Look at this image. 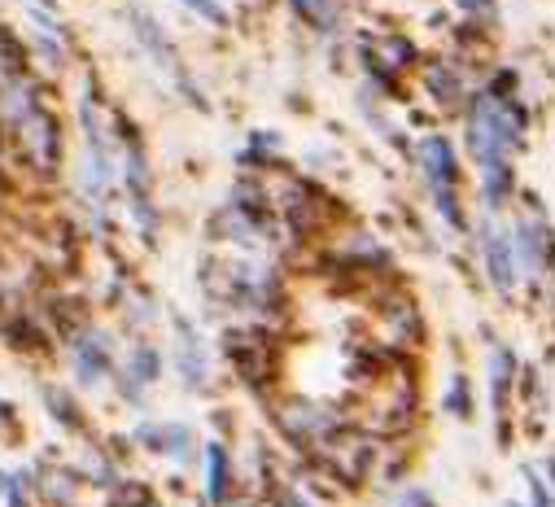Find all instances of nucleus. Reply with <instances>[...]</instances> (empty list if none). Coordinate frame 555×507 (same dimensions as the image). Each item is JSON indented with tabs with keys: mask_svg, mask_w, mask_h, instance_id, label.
Wrapping results in <instances>:
<instances>
[{
	"mask_svg": "<svg viewBox=\"0 0 555 507\" xmlns=\"http://www.w3.org/2000/svg\"><path fill=\"white\" fill-rule=\"evenodd\" d=\"M477 245H481V263H486L490 285L507 294L516 285V240H512V232H503L494 219H486L481 232H477Z\"/></svg>",
	"mask_w": 555,
	"mask_h": 507,
	"instance_id": "nucleus-6",
	"label": "nucleus"
},
{
	"mask_svg": "<svg viewBox=\"0 0 555 507\" xmlns=\"http://www.w3.org/2000/svg\"><path fill=\"white\" fill-rule=\"evenodd\" d=\"M70 359H75V376L83 380V386H101V380L114 372V346L105 333L96 328H83L70 346Z\"/></svg>",
	"mask_w": 555,
	"mask_h": 507,
	"instance_id": "nucleus-9",
	"label": "nucleus"
},
{
	"mask_svg": "<svg viewBox=\"0 0 555 507\" xmlns=\"http://www.w3.org/2000/svg\"><path fill=\"white\" fill-rule=\"evenodd\" d=\"M176 328H180V346H176V367H180V376H184V386H189V390H206V380H210V367H206V346L197 341L193 324L176 320Z\"/></svg>",
	"mask_w": 555,
	"mask_h": 507,
	"instance_id": "nucleus-13",
	"label": "nucleus"
},
{
	"mask_svg": "<svg viewBox=\"0 0 555 507\" xmlns=\"http://www.w3.org/2000/svg\"><path fill=\"white\" fill-rule=\"evenodd\" d=\"M36 5H44V0H36Z\"/></svg>",
	"mask_w": 555,
	"mask_h": 507,
	"instance_id": "nucleus-30",
	"label": "nucleus"
},
{
	"mask_svg": "<svg viewBox=\"0 0 555 507\" xmlns=\"http://www.w3.org/2000/svg\"><path fill=\"white\" fill-rule=\"evenodd\" d=\"M415 162L425 171V184L438 202V214L451 223V227H464V210H460V158H455V145L447 136H425L415 145Z\"/></svg>",
	"mask_w": 555,
	"mask_h": 507,
	"instance_id": "nucleus-3",
	"label": "nucleus"
},
{
	"mask_svg": "<svg viewBox=\"0 0 555 507\" xmlns=\"http://www.w3.org/2000/svg\"><path fill=\"white\" fill-rule=\"evenodd\" d=\"M507 507H520V503H507Z\"/></svg>",
	"mask_w": 555,
	"mask_h": 507,
	"instance_id": "nucleus-29",
	"label": "nucleus"
},
{
	"mask_svg": "<svg viewBox=\"0 0 555 507\" xmlns=\"http://www.w3.org/2000/svg\"><path fill=\"white\" fill-rule=\"evenodd\" d=\"M44 403L53 407V416H57L66 429H83V420H79V407H75V399H70V394H62L57 386H49V390H44Z\"/></svg>",
	"mask_w": 555,
	"mask_h": 507,
	"instance_id": "nucleus-20",
	"label": "nucleus"
},
{
	"mask_svg": "<svg viewBox=\"0 0 555 507\" xmlns=\"http://www.w3.org/2000/svg\"><path fill=\"white\" fill-rule=\"evenodd\" d=\"M271 154H281V136H271V132H254V141H249V150L241 154V162H245V167H267V162H271Z\"/></svg>",
	"mask_w": 555,
	"mask_h": 507,
	"instance_id": "nucleus-19",
	"label": "nucleus"
},
{
	"mask_svg": "<svg viewBox=\"0 0 555 507\" xmlns=\"http://www.w3.org/2000/svg\"><path fill=\"white\" fill-rule=\"evenodd\" d=\"M512 380H516V359L499 346L494 354H490V403H494V416H499V425L507 420V399H512Z\"/></svg>",
	"mask_w": 555,
	"mask_h": 507,
	"instance_id": "nucleus-14",
	"label": "nucleus"
},
{
	"mask_svg": "<svg viewBox=\"0 0 555 507\" xmlns=\"http://www.w3.org/2000/svg\"><path fill=\"white\" fill-rule=\"evenodd\" d=\"M206 498L210 503H228L232 498V459L219 442L206 446Z\"/></svg>",
	"mask_w": 555,
	"mask_h": 507,
	"instance_id": "nucleus-15",
	"label": "nucleus"
},
{
	"mask_svg": "<svg viewBox=\"0 0 555 507\" xmlns=\"http://www.w3.org/2000/svg\"><path fill=\"white\" fill-rule=\"evenodd\" d=\"M447 412L455 420H468L473 416V390H468V376H451V386H447Z\"/></svg>",
	"mask_w": 555,
	"mask_h": 507,
	"instance_id": "nucleus-18",
	"label": "nucleus"
},
{
	"mask_svg": "<svg viewBox=\"0 0 555 507\" xmlns=\"http://www.w3.org/2000/svg\"><path fill=\"white\" fill-rule=\"evenodd\" d=\"M398 507H434V498H429V490H421V485H411L406 494H402V503Z\"/></svg>",
	"mask_w": 555,
	"mask_h": 507,
	"instance_id": "nucleus-24",
	"label": "nucleus"
},
{
	"mask_svg": "<svg viewBox=\"0 0 555 507\" xmlns=\"http://www.w3.org/2000/svg\"><path fill=\"white\" fill-rule=\"evenodd\" d=\"M18 79H27V53H23V44L14 40V31L0 27V92L14 88Z\"/></svg>",
	"mask_w": 555,
	"mask_h": 507,
	"instance_id": "nucleus-16",
	"label": "nucleus"
},
{
	"mask_svg": "<svg viewBox=\"0 0 555 507\" xmlns=\"http://www.w3.org/2000/svg\"><path fill=\"white\" fill-rule=\"evenodd\" d=\"M158 372H163V354H158L154 346H131V354H127V363H122V372H118L122 399H127V403H141L145 390L158 380Z\"/></svg>",
	"mask_w": 555,
	"mask_h": 507,
	"instance_id": "nucleus-11",
	"label": "nucleus"
},
{
	"mask_svg": "<svg viewBox=\"0 0 555 507\" xmlns=\"http://www.w3.org/2000/svg\"><path fill=\"white\" fill-rule=\"evenodd\" d=\"M135 507H158V503H154V498H145V503H135Z\"/></svg>",
	"mask_w": 555,
	"mask_h": 507,
	"instance_id": "nucleus-28",
	"label": "nucleus"
},
{
	"mask_svg": "<svg viewBox=\"0 0 555 507\" xmlns=\"http://www.w3.org/2000/svg\"><path fill=\"white\" fill-rule=\"evenodd\" d=\"M525 481H529V498H533V507H555V490H551V481H546L542 472L525 468Z\"/></svg>",
	"mask_w": 555,
	"mask_h": 507,
	"instance_id": "nucleus-21",
	"label": "nucleus"
},
{
	"mask_svg": "<svg viewBox=\"0 0 555 507\" xmlns=\"http://www.w3.org/2000/svg\"><path fill=\"white\" fill-rule=\"evenodd\" d=\"M525 127H529V114L520 96L477 92L468 101V154L477 158V167L512 162V154L525 141Z\"/></svg>",
	"mask_w": 555,
	"mask_h": 507,
	"instance_id": "nucleus-1",
	"label": "nucleus"
},
{
	"mask_svg": "<svg viewBox=\"0 0 555 507\" xmlns=\"http://www.w3.org/2000/svg\"><path fill=\"white\" fill-rule=\"evenodd\" d=\"M546 481H551V490H555V455L546 459Z\"/></svg>",
	"mask_w": 555,
	"mask_h": 507,
	"instance_id": "nucleus-27",
	"label": "nucleus"
},
{
	"mask_svg": "<svg viewBox=\"0 0 555 507\" xmlns=\"http://www.w3.org/2000/svg\"><path fill=\"white\" fill-rule=\"evenodd\" d=\"M289 10L311 27V31H337V5L333 0H289Z\"/></svg>",
	"mask_w": 555,
	"mask_h": 507,
	"instance_id": "nucleus-17",
	"label": "nucleus"
},
{
	"mask_svg": "<svg viewBox=\"0 0 555 507\" xmlns=\"http://www.w3.org/2000/svg\"><path fill=\"white\" fill-rule=\"evenodd\" d=\"M468 18H494V0H455Z\"/></svg>",
	"mask_w": 555,
	"mask_h": 507,
	"instance_id": "nucleus-23",
	"label": "nucleus"
},
{
	"mask_svg": "<svg viewBox=\"0 0 555 507\" xmlns=\"http://www.w3.org/2000/svg\"><path fill=\"white\" fill-rule=\"evenodd\" d=\"M135 442H141L145 451H154V455H171L180 464H189L193 451H197L193 429L180 425V420H145V425H135Z\"/></svg>",
	"mask_w": 555,
	"mask_h": 507,
	"instance_id": "nucleus-10",
	"label": "nucleus"
},
{
	"mask_svg": "<svg viewBox=\"0 0 555 507\" xmlns=\"http://www.w3.org/2000/svg\"><path fill=\"white\" fill-rule=\"evenodd\" d=\"M10 429H14V407H10L5 399H0V438H5Z\"/></svg>",
	"mask_w": 555,
	"mask_h": 507,
	"instance_id": "nucleus-26",
	"label": "nucleus"
},
{
	"mask_svg": "<svg viewBox=\"0 0 555 507\" xmlns=\"http://www.w3.org/2000/svg\"><path fill=\"white\" fill-rule=\"evenodd\" d=\"M512 240H516V259L529 272H551L555 268V232H551V223L542 214H525L512 227Z\"/></svg>",
	"mask_w": 555,
	"mask_h": 507,
	"instance_id": "nucleus-7",
	"label": "nucleus"
},
{
	"mask_svg": "<svg viewBox=\"0 0 555 507\" xmlns=\"http://www.w3.org/2000/svg\"><path fill=\"white\" fill-rule=\"evenodd\" d=\"M421 79H425V92H429V101L438 109H460L468 101V83H464L455 62H429Z\"/></svg>",
	"mask_w": 555,
	"mask_h": 507,
	"instance_id": "nucleus-12",
	"label": "nucleus"
},
{
	"mask_svg": "<svg viewBox=\"0 0 555 507\" xmlns=\"http://www.w3.org/2000/svg\"><path fill=\"white\" fill-rule=\"evenodd\" d=\"M228 359L236 367V376L245 380L249 390H262L267 380L275 376V341L267 328H241V333H228Z\"/></svg>",
	"mask_w": 555,
	"mask_h": 507,
	"instance_id": "nucleus-5",
	"label": "nucleus"
},
{
	"mask_svg": "<svg viewBox=\"0 0 555 507\" xmlns=\"http://www.w3.org/2000/svg\"><path fill=\"white\" fill-rule=\"evenodd\" d=\"M421 407V394H415V380L402 363H380L363 386H359V403H354V420L363 433H402Z\"/></svg>",
	"mask_w": 555,
	"mask_h": 507,
	"instance_id": "nucleus-2",
	"label": "nucleus"
},
{
	"mask_svg": "<svg viewBox=\"0 0 555 507\" xmlns=\"http://www.w3.org/2000/svg\"><path fill=\"white\" fill-rule=\"evenodd\" d=\"M275 420H281L285 438H289L294 446H302V451H315V446H324L337 429H346V420H341L333 407L315 403V399H285L281 407H275Z\"/></svg>",
	"mask_w": 555,
	"mask_h": 507,
	"instance_id": "nucleus-4",
	"label": "nucleus"
},
{
	"mask_svg": "<svg viewBox=\"0 0 555 507\" xmlns=\"http://www.w3.org/2000/svg\"><path fill=\"white\" fill-rule=\"evenodd\" d=\"M180 5H189L193 14H202V18L215 23V27H228V10L219 5V0H180Z\"/></svg>",
	"mask_w": 555,
	"mask_h": 507,
	"instance_id": "nucleus-22",
	"label": "nucleus"
},
{
	"mask_svg": "<svg viewBox=\"0 0 555 507\" xmlns=\"http://www.w3.org/2000/svg\"><path fill=\"white\" fill-rule=\"evenodd\" d=\"M275 507H311L298 490H281V494H275Z\"/></svg>",
	"mask_w": 555,
	"mask_h": 507,
	"instance_id": "nucleus-25",
	"label": "nucleus"
},
{
	"mask_svg": "<svg viewBox=\"0 0 555 507\" xmlns=\"http://www.w3.org/2000/svg\"><path fill=\"white\" fill-rule=\"evenodd\" d=\"M131 27H135V40L145 44V53H150V57H154V62H158V66H163V70H167L171 79H176V88H180V92H184V96H189L193 105H202V96H197V88L189 83V75H184V66H180L176 49L167 44L163 27H158V23L150 18V14H131Z\"/></svg>",
	"mask_w": 555,
	"mask_h": 507,
	"instance_id": "nucleus-8",
	"label": "nucleus"
}]
</instances>
